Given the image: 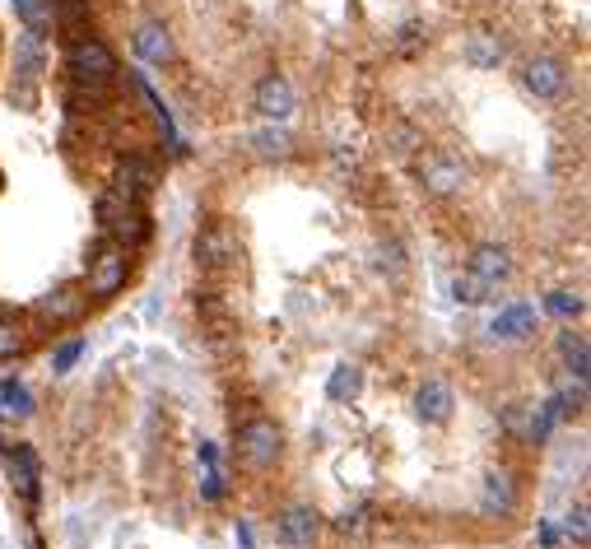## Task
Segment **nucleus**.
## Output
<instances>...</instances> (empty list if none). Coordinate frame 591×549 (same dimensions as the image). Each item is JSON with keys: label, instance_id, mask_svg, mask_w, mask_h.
<instances>
[{"label": "nucleus", "instance_id": "b1692460", "mask_svg": "<svg viewBox=\"0 0 591 549\" xmlns=\"http://www.w3.org/2000/svg\"><path fill=\"white\" fill-rule=\"evenodd\" d=\"M252 145H256V154H266V159H284V154H289V135L261 131V135H252Z\"/></svg>", "mask_w": 591, "mask_h": 549}, {"label": "nucleus", "instance_id": "7c9ffc66", "mask_svg": "<svg viewBox=\"0 0 591 549\" xmlns=\"http://www.w3.org/2000/svg\"><path fill=\"white\" fill-rule=\"evenodd\" d=\"M205 498H210V503H219V498H224V480H219V470L210 466V475H205V489H201Z\"/></svg>", "mask_w": 591, "mask_h": 549}, {"label": "nucleus", "instance_id": "ddd939ff", "mask_svg": "<svg viewBox=\"0 0 591 549\" xmlns=\"http://www.w3.org/2000/svg\"><path fill=\"white\" fill-rule=\"evenodd\" d=\"M461 182H466V168H461L457 159H447V154H433V159L424 163V187H429L433 196H452Z\"/></svg>", "mask_w": 591, "mask_h": 549}, {"label": "nucleus", "instance_id": "7ed1b4c3", "mask_svg": "<svg viewBox=\"0 0 591 549\" xmlns=\"http://www.w3.org/2000/svg\"><path fill=\"white\" fill-rule=\"evenodd\" d=\"M126 280H131V252L117 247V242L98 247L94 261H89V294H94V298H112V294L126 289Z\"/></svg>", "mask_w": 591, "mask_h": 549}, {"label": "nucleus", "instance_id": "f3484780", "mask_svg": "<svg viewBox=\"0 0 591 549\" xmlns=\"http://www.w3.org/2000/svg\"><path fill=\"white\" fill-rule=\"evenodd\" d=\"M503 56H508V47H503L498 33H489V28H480V33L466 38V61H471L475 70H498L503 66Z\"/></svg>", "mask_w": 591, "mask_h": 549}, {"label": "nucleus", "instance_id": "a878e982", "mask_svg": "<svg viewBox=\"0 0 591 549\" xmlns=\"http://www.w3.org/2000/svg\"><path fill=\"white\" fill-rule=\"evenodd\" d=\"M545 312H554V317H578L582 312V298L568 294V289H554L550 298H545Z\"/></svg>", "mask_w": 591, "mask_h": 549}, {"label": "nucleus", "instance_id": "412c9836", "mask_svg": "<svg viewBox=\"0 0 591 549\" xmlns=\"http://www.w3.org/2000/svg\"><path fill=\"white\" fill-rule=\"evenodd\" d=\"M559 354H564V363H568V373H573V382H587V373H591V359H587V340L582 335H559Z\"/></svg>", "mask_w": 591, "mask_h": 549}, {"label": "nucleus", "instance_id": "cd10ccee", "mask_svg": "<svg viewBox=\"0 0 591 549\" xmlns=\"http://www.w3.org/2000/svg\"><path fill=\"white\" fill-rule=\"evenodd\" d=\"M494 294V289H489V284L484 280H475V275H466V280H457V298L461 303H484V298Z\"/></svg>", "mask_w": 591, "mask_h": 549}, {"label": "nucleus", "instance_id": "393cba45", "mask_svg": "<svg viewBox=\"0 0 591 549\" xmlns=\"http://www.w3.org/2000/svg\"><path fill=\"white\" fill-rule=\"evenodd\" d=\"M24 349V331H19V322L14 317H0V359H14Z\"/></svg>", "mask_w": 591, "mask_h": 549}, {"label": "nucleus", "instance_id": "a211bd4d", "mask_svg": "<svg viewBox=\"0 0 591 549\" xmlns=\"http://www.w3.org/2000/svg\"><path fill=\"white\" fill-rule=\"evenodd\" d=\"M14 61H19V80L28 84V94H33V84H38L42 75V33H28L24 28V38H19V47H14Z\"/></svg>", "mask_w": 591, "mask_h": 549}, {"label": "nucleus", "instance_id": "f03ea898", "mask_svg": "<svg viewBox=\"0 0 591 549\" xmlns=\"http://www.w3.org/2000/svg\"><path fill=\"white\" fill-rule=\"evenodd\" d=\"M66 70L75 75V84H108L117 75V56L103 38H75L66 52Z\"/></svg>", "mask_w": 591, "mask_h": 549}, {"label": "nucleus", "instance_id": "4be33fe9", "mask_svg": "<svg viewBox=\"0 0 591 549\" xmlns=\"http://www.w3.org/2000/svg\"><path fill=\"white\" fill-rule=\"evenodd\" d=\"M359 391H363V373L354 363H340L336 373H331V382H326V396H331V401H354Z\"/></svg>", "mask_w": 591, "mask_h": 549}, {"label": "nucleus", "instance_id": "4468645a", "mask_svg": "<svg viewBox=\"0 0 591 549\" xmlns=\"http://www.w3.org/2000/svg\"><path fill=\"white\" fill-rule=\"evenodd\" d=\"M80 312H84L80 289H56V294L38 298V317H42L47 326H66V322H75Z\"/></svg>", "mask_w": 591, "mask_h": 549}, {"label": "nucleus", "instance_id": "bb28decb", "mask_svg": "<svg viewBox=\"0 0 591 549\" xmlns=\"http://www.w3.org/2000/svg\"><path fill=\"white\" fill-rule=\"evenodd\" d=\"M0 396H5V405H10L14 415H33V396H28L19 382H5V391H0Z\"/></svg>", "mask_w": 591, "mask_h": 549}, {"label": "nucleus", "instance_id": "f257e3e1", "mask_svg": "<svg viewBox=\"0 0 591 549\" xmlns=\"http://www.w3.org/2000/svg\"><path fill=\"white\" fill-rule=\"evenodd\" d=\"M98 219H103V228L121 242H145L149 238V215L140 210V201H126V196L112 191V187L98 196Z\"/></svg>", "mask_w": 591, "mask_h": 549}, {"label": "nucleus", "instance_id": "1a4fd4ad", "mask_svg": "<svg viewBox=\"0 0 591 549\" xmlns=\"http://www.w3.org/2000/svg\"><path fill=\"white\" fill-rule=\"evenodd\" d=\"M135 56L149 61V66H168L173 61V33H168V24L149 19V24L135 28Z\"/></svg>", "mask_w": 591, "mask_h": 549}, {"label": "nucleus", "instance_id": "c756f323", "mask_svg": "<svg viewBox=\"0 0 591 549\" xmlns=\"http://www.w3.org/2000/svg\"><path fill=\"white\" fill-rule=\"evenodd\" d=\"M568 536L578 540V545H587V508H582V503L568 512Z\"/></svg>", "mask_w": 591, "mask_h": 549}, {"label": "nucleus", "instance_id": "423d86ee", "mask_svg": "<svg viewBox=\"0 0 591 549\" xmlns=\"http://www.w3.org/2000/svg\"><path fill=\"white\" fill-rule=\"evenodd\" d=\"M522 84L536 98H559L568 89V66L559 61V56H536V61H526Z\"/></svg>", "mask_w": 591, "mask_h": 549}, {"label": "nucleus", "instance_id": "dca6fc26", "mask_svg": "<svg viewBox=\"0 0 591 549\" xmlns=\"http://www.w3.org/2000/svg\"><path fill=\"white\" fill-rule=\"evenodd\" d=\"M317 531H322V517H317L312 508H289L280 517V536L298 549H308L312 540H317Z\"/></svg>", "mask_w": 591, "mask_h": 549}, {"label": "nucleus", "instance_id": "5701e85b", "mask_svg": "<svg viewBox=\"0 0 591 549\" xmlns=\"http://www.w3.org/2000/svg\"><path fill=\"white\" fill-rule=\"evenodd\" d=\"M559 419H564V405H559V396H554V401H545L536 410V419H531V438L545 442L554 433V424H559Z\"/></svg>", "mask_w": 591, "mask_h": 549}, {"label": "nucleus", "instance_id": "20e7f679", "mask_svg": "<svg viewBox=\"0 0 591 549\" xmlns=\"http://www.w3.org/2000/svg\"><path fill=\"white\" fill-rule=\"evenodd\" d=\"M280 429L270 424V419H247L238 429V452H242V461L247 466H256V470H266V466H275V456H280Z\"/></svg>", "mask_w": 591, "mask_h": 549}, {"label": "nucleus", "instance_id": "c85d7f7f", "mask_svg": "<svg viewBox=\"0 0 591 549\" xmlns=\"http://www.w3.org/2000/svg\"><path fill=\"white\" fill-rule=\"evenodd\" d=\"M80 354H84V340H70V345H61V349H56L52 368H56V373H70V368H75V359H80Z\"/></svg>", "mask_w": 591, "mask_h": 549}, {"label": "nucleus", "instance_id": "6ab92c4d", "mask_svg": "<svg viewBox=\"0 0 591 549\" xmlns=\"http://www.w3.org/2000/svg\"><path fill=\"white\" fill-rule=\"evenodd\" d=\"M517 508V489H512L508 470H489L484 475V512H512Z\"/></svg>", "mask_w": 591, "mask_h": 549}, {"label": "nucleus", "instance_id": "0eeeda50", "mask_svg": "<svg viewBox=\"0 0 591 549\" xmlns=\"http://www.w3.org/2000/svg\"><path fill=\"white\" fill-rule=\"evenodd\" d=\"M294 84L284 80V75H266V80L256 84V112L266 121H289L294 117Z\"/></svg>", "mask_w": 591, "mask_h": 549}, {"label": "nucleus", "instance_id": "f8f14e48", "mask_svg": "<svg viewBox=\"0 0 591 549\" xmlns=\"http://www.w3.org/2000/svg\"><path fill=\"white\" fill-rule=\"evenodd\" d=\"M489 335H498V340H526V335H536V308L531 303L503 308L494 317V326H489Z\"/></svg>", "mask_w": 591, "mask_h": 549}, {"label": "nucleus", "instance_id": "6e6552de", "mask_svg": "<svg viewBox=\"0 0 591 549\" xmlns=\"http://www.w3.org/2000/svg\"><path fill=\"white\" fill-rule=\"evenodd\" d=\"M5 466H10L14 489L28 498V508H38V456H33V447L10 442V447H5Z\"/></svg>", "mask_w": 591, "mask_h": 549}, {"label": "nucleus", "instance_id": "2eb2a0df", "mask_svg": "<svg viewBox=\"0 0 591 549\" xmlns=\"http://www.w3.org/2000/svg\"><path fill=\"white\" fill-rule=\"evenodd\" d=\"M471 275L475 280H484L489 289H498V284L512 275V261H508V252L503 247H475V256H471Z\"/></svg>", "mask_w": 591, "mask_h": 549}, {"label": "nucleus", "instance_id": "aec40b11", "mask_svg": "<svg viewBox=\"0 0 591 549\" xmlns=\"http://www.w3.org/2000/svg\"><path fill=\"white\" fill-rule=\"evenodd\" d=\"M28 33H47L56 24V0H10Z\"/></svg>", "mask_w": 591, "mask_h": 549}, {"label": "nucleus", "instance_id": "9d476101", "mask_svg": "<svg viewBox=\"0 0 591 549\" xmlns=\"http://www.w3.org/2000/svg\"><path fill=\"white\" fill-rule=\"evenodd\" d=\"M154 187H159V173H154L145 159H121L117 163V182H112V191H121L126 201H145Z\"/></svg>", "mask_w": 591, "mask_h": 549}, {"label": "nucleus", "instance_id": "9b49d317", "mask_svg": "<svg viewBox=\"0 0 591 549\" xmlns=\"http://www.w3.org/2000/svg\"><path fill=\"white\" fill-rule=\"evenodd\" d=\"M415 415L424 424H447V415H452V387L447 382H424L415 391Z\"/></svg>", "mask_w": 591, "mask_h": 549}, {"label": "nucleus", "instance_id": "39448f33", "mask_svg": "<svg viewBox=\"0 0 591 549\" xmlns=\"http://www.w3.org/2000/svg\"><path fill=\"white\" fill-rule=\"evenodd\" d=\"M238 233H233L229 224H205L201 233H196V261L201 266H210V270H219V266H233L238 261Z\"/></svg>", "mask_w": 591, "mask_h": 549}]
</instances>
